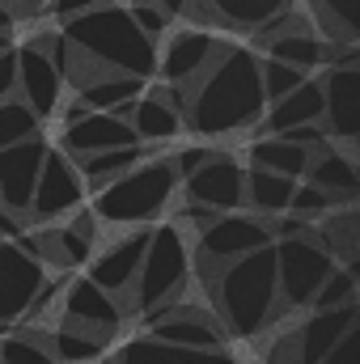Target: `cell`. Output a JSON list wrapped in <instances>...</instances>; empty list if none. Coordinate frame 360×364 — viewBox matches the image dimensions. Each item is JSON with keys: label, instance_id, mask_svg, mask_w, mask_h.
<instances>
[{"label": "cell", "instance_id": "obj_45", "mask_svg": "<svg viewBox=\"0 0 360 364\" xmlns=\"http://www.w3.org/2000/svg\"><path fill=\"white\" fill-rule=\"evenodd\" d=\"M4 51H13V34H9V30H0V55H4Z\"/></svg>", "mask_w": 360, "mask_h": 364}, {"label": "cell", "instance_id": "obj_10", "mask_svg": "<svg viewBox=\"0 0 360 364\" xmlns=\"http://www.w3.org/2000/svg\"><path fill=\"white\" fill-rule=\"evenodd\" d=\"M360 322V305H339V309H309V318L275 343L271 364H318L352 326Z\"/></svg>", "mask_w": 360, "mask_h": 364}, {"label": "cell", "instance_id": "obj_15", "mask_svg": "<svg viewBox=\"0 0 360 364\" xmlns=\"http://www.w3.org/2000/svg\"><path fill=\"white\" fill-rule=\"evenodd\" d=\"M216 51H221V38H216L208 26H186V30H179V34H170V38H166V51L157 55L162 85L186 90V85L212 64Z\"/></svg>", "mask_w": 360, "mask_h": 364}, {"label": "cell", "instance_id": "obj_19", "mask_svg": "<svg viewBox=\"0 0 360 364\" xmlns=\"http://www.w3.org/2000/svg\"><path fill=\"white\" fill-rule=\"evenodd\" d=\"M182 90L174 85H153L149 93H140L127 110V123L136 132L140 144H166L182 132Z\"/></svg>", "mask_w": 360, "mask_h": 364}, {"label": "cell", "instance_id": "obj_4", "mask_svg": "<svg viewBox=\"0 0 360 364\" xmlns=\"http://www.w3.org/2000/svg\"><path fill=\"white\" fill-rule=\"evenodd\" d=\"M179 199V170L170 157H144L119 178L93 191V216L115 229H140L162 220Z\"/></svg>", "mask_w": 360, "mask_h": 364}, {"label": "cell", "instance_id": "obj_35", "mask_svg": "<svg viewBox=\"0 0 360 364\" xmlns=\"http://www.w3.org/2000/svg\"><path fill=\"white\" fill-rule=\"evenodd\" d=\"M305 77H309V73H301V68H292V64H284V60H271V55L259 60V81H263V97H268V102L284 97L288 90H297Z\"/></svg>", "mask_w": 360, "mask_h": 364}, {"label": "cell", "instance_id": "obj_14", "mask_svg": "<svg viewBox=\"0 0 360 364\" xmlns=\"http://www.w3.org/2000/svg\"><path fill=\"white\" fill-rule=\"evenodd\" d=\"M43 279L47 267L34 255H26L17 242H0V331L30 318V301Z\"/></svg>", "mask_w": 360, "mask_h": 364}, {"label": "cell", "instance_id": "obj_36", "mask_svg": "<svg viewBox=\"0 0 360 364\" xmlns=\"http://www.w3.org/2000/svg\"><path fill=\"white\" fill-rule=\"evenodd\" d=\"M339 203L322 191V186H314V182H297L292 186V199H288V212H297V216H305V220H322L327 212H335Z\"/></svg>", "mask_w": 360, "mask_h": 364}, {"label": "cell", "instance_id": "obj_3", "mask_svg": "<svg viewBox=\"0 0 360 364\" xmlns=\"http://www.w3.org/2000/svg\"><path fill=\"white\" fill-rule=\"evenodd\" d=\"M60 34L81 60H90L93 73H123L140 81L157 77V43L132 21L127 4L102 0L90 13L60 21Z\"/></svg>", "mask_w": 360, "mask_h": 364}, {"label": "cell", "instance_id": "obj_8", "mask_svg": "<svg viewBox=\"0 0 360 364\" xmlns=\"http://www.w3.org/2000/svg\"><path fill=\"white\" fill-rule=\"evenodd\" d=\"M271 220L268 216H255V212H216L199 233H195V259L199 263H233L259 246H271Z\"/></svg>", "mask_w": 360, "mask_h": 364}, {"label": "cell", "instance_id": "obj_40", "mask_svg": "<svg viewBox=\"0 0 360 364\" xmlns=\"http://www.w3.org/2000/svg\"><path fill=\"white\" fill-rule=\"evenodd\" d=\"M208 153H212V149H203V144H186V149H179V153L170 157V161H174V170H179V182L186 178L191 170H199V166L208 161Z\"/></svg>", "mask_w": 360, "mask_h": 364}, {"label": "cell", "instance_id": "obj_28", "mask_svg": "<svg viewBox=\"0 0 360 364\" xmlns=\"http://www.w3.org/2000/svg\"><path fill=\"white\" fill-rule=\"evenodd\" d=\"M305 17L327 43H356L360 38V0H305Z\"/></svg>", "mask_w": 360, "mask_h": 364}, {"label": "cell", "instance_id": "obj_30", "mask_svg": "<svg viewBox=\"0 0 360 364\" xmlns=\"http://www.w3.org/2000/svg\"><path fill=\"white\" fill-rule=\"evenodd\" d=\"M246 161L259 166V170H271V174H284V178H301L305 166H309V149L284 140V136H259L250 149H246Z\"/></svg>", "mask_w": 360, "mask_h": 364}, {"label": "cell", "instance_id": "obj_1", "mask_svg": "<svg viewBox=\"0 0 360 364\" xmlns=\"http://www.w3.org/2000/svg\"><path fill=\"white\" fill-rule=\"evenodd\" d=\"M182 127H191L203 140H225L238 132H250L263 110V81H259V51L221 43L212 64L182 90Z\"/></svg>", "mask_w": 360, "mask_h": 364}, {"label": "cell", "instance_id": "obj_9", "mask_svg": "<svg viewBox=\"0 0 360 364\" xmlns=\"http://www.w3.org/2000/svg\"><path fill=\"white\" fill-rule=\"evenodd\" d=\"M144 335L170 348H186V352H216L225 348V326L216 322V314L208 305H186V301H170L153 314H144Z\"/></svg>", "mask_w": 360, "mask_h": 364}, {"label": "cell", "instance_id": "obj_47", "mask_svg": "<svg viewBox=\"0 0 360 364\" xmlns=\"http://www.w3.org/2000/svg\"><path fill=\"white\" fill-rule=\"evenodd\" d=\"M21 4H38V0H21Z\"/></svg>", "mask_w": 360, "mask_h": 364}, {"label": "cell", "instance_id": "obj_23", "mask_svg": "<svg viewBox=\"0 0 360 364\" xmlns=\"http://www.w3.org/2000/svg\"><path fill=\"white\" fill-rule=\"evenodd\" d=\"M259 51L271 55V60H284V64L301 68V73H314V68H327L331 64V55L339 51V43H327L309 21H301V26L275 34L268 43H259Z\"/></svg>", "mask_w": 360, "mask_h": 364}, {"label": "cell", "instance_id": "obj_25", "mask_svg": "<svg viewBox=\"0 0 360 364\" xmlns=\"http://www.w3.org/2000/svg\"><path fill=\"white\" fill-rule=\"evenodd\" d=\"M102 364H238L229 348H216V352H186V348H170V343H157L149 335H136L127 339L110 360Z\"/></svg>", "mask_w": 360, "mask_h": 364}, {"label": "cell", "instance_id": "obj_22", "mask_svg": "<svg viewBox=\"0 0 360 364\" xmlns=\"http://www.w3.org/2000/svg\"><path fill=\"white\" fill-rule=\"evenodd\" d=\"M305 182L322 186L335 203H352L360 191V178H356V153L352 149H339V144H322L309 153V166H305Z\"/></svg>", "mask_w": 360, "mask_h": 364}, {"label": "cell", "instance_id": "obj_34", "mask_svg": "<svg viewBox=\"0 0 360 364\" xmlns=\"http://www.w3.org/2000/svg\"><path fill=\"white\" fill-rule=\"evenodd\" d=\"M339 305H356V272L335 263V272L318 284L309 309H339Z\"/></svg>", "mask_w": 360, "mask_h": 364}, {"label": "cell", "instance_id": "obj_12", "mask_svg": "<svg viewBox=\"0 0 360 364\" xmlns=\"http://www.w3.org/2000/svg\"><path fill=\"white\" fill-rule=\"evenodd\" d=\"M179 191L182 199L203 203L212 212H238V208H246V166L233 153L212 149L208 161L179 182Z\"/></svg>", "mask_w": 360, "mask_h": 364}, {"label": "cell", "instance_id": "obj_42", "mask_svg": "<svg viewBox=\"0 0 360 364\" xmlns=\"http://www.w3.org/2000/svg\"><path fill=\"white\" fill-rule=\"evenodd\" d=\"M97 4L102 0H51V17L55 21H68V17H81V13H90Z\"/></svg>", "mask_w": 360, "mask_h": 364}, {"label": "cell", "instance_id": "obj_29", "mask_svg": "<svg viewBox=\"0 0 360 364\" xmlns=\"http://www.w3.org/2000/svg\"><path fill=\"white\" fill-rule=\"evenodd\" d=\"M301 178H284V174H271L259 166H246V208L255 216H268L275 220L280 212H288V199H292V186Z\"/></svg>", "mask_w": 360, "mask_h": 364}, {"label": "cell", "instance_id": "obj_27", "mask_svg": "<svg viewBox=\"0 0 360 364\" xmlns=\"http://www.w3.org/2000/svg\"><path fill=\"white\" fill-rule=\"evenodd\" d=\"M110 348V335L77 326V322H60L51 326V360L55 364H102Z\"/></svg>", "mask_w": 360, "mask_h": 364}, {"label": "cell", "instance_id": "obj_17", "mask_svg": "<svg viewBox=\"0 0 360 364\" xmlns=\"http://www.w3.org/2000/svg\"><path fill=\"white\" fill-rule=\"evenodd\" d=\"M43 157H47L43 136H30L21 144L0 149V208H9L17 216H30V195H34Z\"/></svg>", "mask_w": 360, "mask_h": 364}, {"label": "cell", "instance_id": "obj_26", "mask_svg": "<svg viewBox=\"0 0 360 364\" xmlns=\"http://www.w3.org/2000/svg\"><path fill=\"white\" fill-rule=\"evenodd\" d=\"M144 93V81L140 77H123V73H97L90 77L81 90H77V102L85 110H110V114H123L132 110V102Z\"/></svg>", "mask_w": 360, "mask_h": 364}, {"label": "cell", "instance_id": "obj_39", "mask_svg": "<svg viewBox=\"0 0 360 364\" xmlns=\"http://www.w3.org/2000/svg\"><path fill=\"white\" fill-rule=\"evenodd\" d=\"M284 140H292V144H301V149H322L327 144V127L322 123H301V127H288V132H280Z\"/></svg>", "mask_w": 360, "mask_h": 364}, {"label": "cell", "instance_id": "obj_41", "mask_svg": "<svg viewBox=\"0 0 360 364\" xmlns=\"http://www.w3.org/2000/svg\"><path fill=\"white\" fill-rule=\"evenodd\" d=\"M17 97V47L0 55V102Z\"/></svg>", "mask_w": 360, "mask_h": 364}, {"label": "cell", "instance_id": "obj_20", "mask_svg": "<svg viewBox=\"0 0 360 364\" xmlns=\"http://www.w3.org/2000/svg\"><path fill=\"white\" fill-rule=\"evenodd\" d=\"M127 144H140V140L123 114L85 110L81 119L64 123V153L68 157H90V153H106V149H127Z\"/></svg>", "mask_w": 360, "mask_h": 364}, {"label": "cell", "instance_id": "obj_5", "mask_svg": "<svg viewBox=\"0 0 360 364\" xmlns=\"http://www.w3.org/2000/svg\"><path fill=\"white\" fill-rule=\"evenodd\" d=\"M186 229L174 220H153L149 225V242H144V259L132 284V305L127 314H153L170 301H182L186 279H191V246H186Z\"/></svg>", "mask_w": 360, "mask_h": 364}, {"label": "cell", "instance_id": "obj_37", "mask_svg": "<svg viewBox=\"0 0 360 364\" xmlns=\"http://www.w3.org/2000/svg\"><path fill=\"white\" fill-rule=\"evenodd\" d=\"M127 13H132V21L153 38V43H162L166 34H170V17L157 9V0H140V4H127Z\"/></svg>", "mask_w": 360, "mask_h": 364}, {"label": "cell", "instance_id": "obj_33", "mask_svg": "<svg viewBox=\"0 0 360 364\" xmlns=\"http://www.w3.org/2000/svg\"><path fill=\"white\" fill-rule=\"evenodd\" d=\"M38 132H43V119H38L21 97H4V102H0V149L21 144V140H30V136H38Z\"/></svg>", "mask_w": 360, "mask_h": 364}, {"label": "cell", "instance_id": "obj_13", "mask_svg": "<svg viewBox=\"0 0 360 364\" xmlns=\"http://www.w3.org/2000/svg\"><path fill=\"white\" fill-rule=\"evenodd\" d=\"M64 77L55 68V60L43 51L38 38L17 47V97L38 114V119H55L64 106Z\"/></svg>", "mask_w": 360, "mask_h": 364}, {"label": "cell", "instance_id": "obj_38", "mask_svg": "<svg viewBox=\"0 0 360 364\" xmlns=\"http://www.w3.org/2000/svg\"><path fill=\"white\" fill-rule=\"evenodd\" d=\"M318 364H360V322H356V326H352V331H348V335H344V339H339V343H335V348H331V352H327Z\"/></svg>", "mask_w": 360, "mask_h": 364}, {"label": "cell", "instance_id": "obj_21", "mask_svg": "<svg viewBox=\"0 0 360 364\" xmlns=\"http://www.w3.org/2000/svg\"><path fill=\"white\" fill-rule=\"evenodd\" d=\"M195 4H199V26L255 34L259 26H268L271 17H280L297 0H195Z\"/></svg>", "mask_w": 360, "mask_h": 364}, {"label": "cell", "instance_id": "obj_18", "mask_svg": "<svg viewBox=\"0 0 360 364\" xmlns=\"http://www.w3.org/2000/svg\"><path fill=\"white\" fill-rule=\"evenodd\" d=\"M144 242H149V225L127 229V233H119L115 242H106L102 250H93L90 255V279L102 284L106 292H115V296L132 292L136 272H140V259H144Z\"/></svg>", "mask_w": 360, "mask_h": 364}, {"label": "cell", "instance_id": "obj_32", "mask_svg": "<svg viewBox=\"0 0 360 364\" xmlns=\"http://www.w3.org/2000/svg\"><path fill=\"white\" fill-rule=\"evenodd\" d=\"M0 364H55L51 360V331L17 326L0 335Z\"/></svg>", "mask_w": 360, "mask_h": 364}, {"label": "cell", "instance_id": "obj_46", "mask_svg": "<svg viewBox=\"0 0 360 364\" xmlns=\"http://www.w3.org/2000/svg\"><path fill=\"white\" fill-rule=\"evenodd\" d=\"M115 4H140V0H115Z\"/></svg>", "mask_w": 360, "mask_h": 364}, {"label": "cell", "instance_id": "obj_44", "mask_svg": "<svg viewBox=\"0 0 360 364\" xmlns=\"http://www.w3.org/2000/svg\"><path fill=\"white\" fill-rule=\"evenodd\" d=\"M9 26H13V9L0 0V30H9Z\"/></svg>", "mask_w": 360, "mask_h": 364}, {"label": "cell", "instance_id": "obj_6", "mask_svg": "<svg viewBox=\"0 0 360 364\" xmlns=\"http://www.w3.org/2000/svg\"><path fill=\"white\" fill-rule=\"evenodd\" d=\"M275 292H280V314H297L309 309L318 284L335 272V259L327 246H318V237H275Z\"/></svg>", "mask_w": 360, "mask_h": 364}, {"label": "cell", "instance_id": "obj_11", "mask_svg": "<svg viewBox=\"0 0 360 364\" xmlns=\"http://www.w3.org/2000/svg\"><path fill=\"white\" fill-rule=\"evenodd\" d=\"M81 203H85V178H81L77 161L64 149H47V157L38 166L34 195H30V216L38 225H51V220L73 216Z\"/></svg>", "mask_w": 360, "mask_h": 364}, {"label": "cell", "instance_id": "obj_2", "mask_svg": "<svg viewBox=\"0 0 360 364\" xmlns=\"http://www.w3.org/2000/svg\"><path fill=\"white\" fill-rule=\"evenodd\" d=\"M199 272L208 279V296H212V314L225 326V335L238 339H255L263 335L271 322L280 318V292H275V250L259 246L233 263H199Z\"/></svg>", "mask_w": 360, "mask_h": 364}, {"label": "cell", "instance_id": "obj_31", "mask_svg": "<svg viewBox=\"0 0 360 364\" xmlns=\"http://www.w3.org/2000/svg\"><path fill=\"white\" fill-rule=\"evenodd\" d=\"M144 157H149V144H127V149H106V153H90V157H73V161H77L85 186L97 191V186H106L110 178H119L123 170H132V166L144 161Z\"/></svg>", "mask_w": 360, "mask_h": 364}, {"label": "cell", "instance_id": "obj_16", "mask_svg": "<svg viewBox=\"0 0 360 364\" xmlns=\"http://www.w3.org/2000/svg\"><path fill=\"white\" fill-rule=\"evenodd\" d=\"M60 301H64V322L90 326V331H102V335H115V331L127 322L123 296L106 292L102 284H93L90 275H77L73 284H64Z\"/></svg>", "mask_w": 360, "mask_h": 364}, {"label": "cell", "instance_id": "obj_24", "mask_svg": "<svg viewBox=\"0 0 360 364\" xmlns=\"http://www.w3.org/2000/svg\"><path fill=\"white\" fill-rule=\"evenodd\" d=\"M301 123H322V85L314 77H305L297 90H288L284 97L268 102V110L259 119V127L271 132V136H280L288 127H301Z\"/></svg>", "mask_w": 360, "mask_h": 364}, {"label": "cell", "instance_id": "obj_7", "mask_svg": "<svg viewBox=\"0 0 360 364\" xmlns=\"http://www.w3.org/2000/svg\"><path fill=\"white\" fill-rule=\"evenodd\" d=\"M322 85V127L327 140L339 149H352L360 136V55L356 43L339 47L327 64V77H318Z\"/></svg>", "mask_w": 360, "mask_h": 364}, {"label": "cell", "instance_id": "obj_43", "mask_svg": "<svg viewBox=\"0 0 360 364\" xmlns=\"http://www.w3.org/2000/svg\"><path fill=\"white\" fill-rule=\"evenodd\" d=\"M157 9L174 21V17H186L191 26H199V4L195 0H157Z\"/></svg>", "mask_w": 360, "mask_h": 364}]
</instances>
